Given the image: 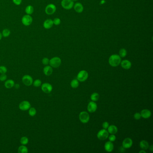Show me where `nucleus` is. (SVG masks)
<instances>
[{"instance_id":"nucleus-1","label":"nucleus","mask_w":153,"mask_h":153,"mask_svg":"<svg viewBox=\"0 0 153 153\" xmlns=\"http://www.w3.org/2000/svg\"><path fill=\"white\" fill-rule=\"evenodd\" d=\"M108 62L109 64L111 66L116 67L120 64L121 62V59L119 55L113 54L110 56Z\"/></svg>"},{"instance_id":"nucleus-2","label":"nucleus","mask_w":153,"mask_h":153,"mask_svg":"<svg viewBox=\"0 0 153 153\" xmlns=\"http://www.w3.org/2000/svg\"><path fill=\"white\" fill-rule=\"evenodd\" d=\"M62 63V61L60 58L54 57L49 60V64L53 68H58L60 67Z\"/></svg>"},{"instance_id":"nucleus-3","label":"nucleus","mask_w":153,"mask_h":153,"mask_svg":"<svg viewBox=\"0 0 153 153\" xmlns=\"http://www.w3.org/2000/svg\"><path fill=\"white\" fill-rule=\"evenodd\" d=\"M79 119L83 124H86L89 121L90 116L88 112L82 111L80 113Z\"/></svg>"},{"instance_id":"nucleus-4","label":"nucleus","mask_w":153,"mask_h":153,"mask_svg":"<svg viewBox=\"0 0 153 153\" xmlns=\"http://www.w3.org/2000/svg\"><path fill=\"white\" fill-rule=\"evenodd\" d=\"M22 82L24 85L27 86H30L32 85L33 82V78L29 75H25L22 77Z\"/></svg>"},{"instance_id":"nucleus-5","label":"nucleus","mask_w":153,"mask_h":153,"mask_svg":"<svg viewBox=\"0 0 153 153\" xmlns=\"http://www.w3.org/2000/svg\"><path fill=\"white\" fill-rule=\"evenodd\" d=\"M88 72L84 70H82L79 72L77 76V80L81 82H84L86 81L88 78Z\"/></svg>"},{"instance_id":"nucleus-6","label":"nucleus","mask_w":153,"mask_h":153,"mask_svg":"<svg viewBox=\"0 0 153 153\" xmlns=\"http://www.w3.org/2000/svg\"><path fill=\"white\" fill-rule=\"evenodd\" d=\"M61 5L66 10H70L74 6V2L72 0H63L61 2Z\"/></svg>"},{"instance_id":"nucleus-7","label":"nucleus","mask_w":153,"mask_h":153,"mask_svg":"<svg viewBox=\"0 0 153 153\" xmlns=\"http://www.w3.org/2000/svg\"><path fill=\"white\" fill-rule=\"evenodd\" d=\"M109 132L105 129H102L98 131L97 134V137L100 140H105L109 137Z\"/></svg>"},{"instance_id":"nucleus-8","label":"nucleus","mask_w":153,"mask_h":153,"mask_svg":"<svg viewBox=\"0 0 153 153\" xmlns=\"http://www.w3.org/2000/svg\"><path fill=\"white\" fill-rule=\"evenodd\" d=\"M31 107V104L28 101H24L20 103L18 107L22 111H26L29 110Z\"/></svg>"},{"instance_id":"nucleus-9","label":"nucleus","mask_w":153,"mask_h":153,"mask_svg":"<svg viewBox=\"0 0 153 153\" xmlns=\"http://www.w3.org/2000/svg\"><path fill=\"white\" fill-rule=\"evenodd\" d=\"M33 22V18L31 16L28 14L24 15L22 18V24L26 26H30Z\"/></svg>"},{"instance_id":"nucleus-10","label":"nucleus","mask_w":153,"mask_h":153,"mask_svg":"<svg viewBox=\"0 0 153 153\" xmlns=\"http://www.w3.org/2000/svg\"><path fill=\"white\" fill-rule=\"evenodd\" d=\"M41 88L42 91L45 93H49L53 90L52 85L48 83H45L41 84Z\"/></svg>"},{"instance_id":"nucleus-11","label":"nucleus","mask_w":153,"mask_h":153,"mask_svg":"<svg viewBox=\"0 0 153 153\" xmlns=\"http://www.w3.org/2000/svg\"><path fill=\"white\" fill-rule=\"evenodd\" d=\"M56 10V7L53 4H49L46 6L45 12L48 15L53 14Z\"/></svg>"},{"instance_id":"nucleus-12","label":"nucleus","mask_w":153,"mask_h":153,"mask_svg":"<svg viewBox=\"0 0 153 153\" xmlns=\"http://www.w3.org/2000/svg\"><path fill=\"white\" fill-rule=\"evenodd\" d=\"M133 144L132 140L130 138H126L122 142V146L125 149H128L131 147Z\"/></svg>"},{"instance_id":"nucleus-13","label":"nucleus","mask_w":153,"mask_h":153,"mask_svg":"<svg viewBox=\"0 0 153 153\" xmlns=\"http://www.w3.org/2000/svg\"><path fill=\"white\" fill-rule=\"evenodd\" d=\"M97 107V104L94 102L92 101L88 103L87 106V110L90 113H94L96 111Z\"/></svg>"},{"instance_id":"nucleus-14","label":"nucleus","mask_w":153,"mask_h":153,"mask_svg":"<svg viewBox=\"0 0 153 153\" xmlns=\"http://www.w3.org/2000/svg\"><path fill=\"white\" fill-rule=\"evenodd\" d=\"M104 148L106 151L108 152H111L114 149V145L111 141L106 142L104 145Z\"/></svg>"},{"instance_id":"nucleus-15","label":"nucleus","mask_w":153,"mask_h":153,"mask_svg":"<svg viewBox=\"0 0 153 153\" xmlns=\"http://www.w3.org/2000/svg\"><path fill=\"white\" fill-rule=\"evenodd\" d=\"M141 117L144 119H148L151 116V112L150 110L148 109H144L142 110L140 113Z\"/></svg>"},{"instance_id":"nucleus-16","label":"nucleus","mask_w":153,"mask_h":153,"mask_svg":"<svg viewBox=\"0 0 153 153\" xmlns=\"http://www.w3.org/2000/svg\"><path fill=\"white\" fill-rule=\"evenodd\" d=\"M53 25V20L51 19H47L44 22V28L46 29L51 28Z\"/></svg>"},{"instance_id":"nucleus-17","label":"nucleus","mask_w":153,"mask_h":153,"mask_svg":"<svg viewBox=\"0 0 153 153\" xmlns=\"http://www.w3.org/2000/svg\"><path fill=\"white\" fill-rule=\"evenodd\" d=\"M53 72V67L50 66L46 65L45 67H44L43 69V72L44 74L46 76H50L52 75Z\"/></svg>"},{"instance_id":"nucleus-18","label":"nucleus","mask_w":153,"mask_h":153,"mask_svg":"<svg viewBox=\"0 0 153 153\" xmlns=\"http://www.w3.org/2000/svg\"><path fill=\"white\" fill-rule=\"evenodd\" d=\"M121 65L123 68L124 69H129L131 67V63L130 61L128 60H124L121 62Z\"/></svg>"},{"instance_id":"nucleus-19","label":"nucleus","mask_w":153,"mask_h":153,"mask_svg":"<svg viewBox=\"0 0 153 153\" xmlns=\"http://www.w3.org/2000/svg\"><path fill=\"white\" fill-rule=\"evenodd\" d=\"M15 84L14 80H13L12 79H9L8 80L6 81L4 85L6 88L10 89V88H11L13 87H14Z\"/></svg>"},{"instance_id":"nucleus-20","label":"nucleus","mask_w":153,"mask_h":153,"mask_svg":"<svg viewBox=\"0 0 153 153\" xmlns=\"http://www.w3.org/2000/svg\"><path fill=\"white\" fill-rule=\"evenodd\" d=\"M74 8L75 11L78 13H82L84 10V7L82 5L80 2H77L75 3L74 6Z\"/></svg>"},{"instance_id":"nucleus-21","label":"nucleus","mask_w":153,"mask_h":153,"mask_svg":"<svg viewBox=\"0 0 153 153\" xmlns=\"http://www.w3.org/2000/svg\"><path fill=\"white\" fill-rule=\"evenodd\" d=\"M107 129L109 133L111 134H115L118 132V128L116 126L114 125H109Z\"/></svg>"},{"instance_id":"nucleus-22","label":"nucleus","mask_w":153,"mask_h":153,"mask_svg":"<svg viewBox=\"0 0 153 153\" xmlns=\"http://www.w3.org/2000/svg\"><path fill=\"white\" fill-rule=\"evenodd\" d=\"M140 147H141V149L146 150L149 149V144L147 141L145 140H142L140 142Z\"/></svg>"},{"instance_id":"nucleus-23","label":"nucleus","mask_w":153,"mask_h":153,"mask_svg":"<svg viewBox=\"0 0 153 153\" xmlns=\"http://www.w3.org/2000/svg\"><path fill=\"white\" fill-rule=\"evenodd\" d=\"M18 152L19 153H28V149L25 145H22L18 147Z\"/></svg>"},{"instance_id":"nucleus-24","label":"nucleus","mask_w":153,"mask_h":153,"mask_svg":"<svg viewBox=\"0 0 153 153\" xmlns=\"http://www.w3.org/2000/svg\"><path fill=\"white\" fill-rule=\"evenodd\" d=\"M34 12V8L31 5H29L26 7L25 9V13L27 14L31 15Z\"/></svg>"},{"instance_id":"nucleus-25","label":"nucleus","mask_w":153,"mask_h":153,"mask_svg":"<svg viewBox=\"0 0 153 153\" xmlns=\"http://www.w3.org/2000/svg\"><path fill=\"white\" fill-rule=\"evenodd\" d=\"M100 97L99 94L97 92H94L91 95V100L93 102H96L99 99Z\"/></svg>"},{"instance_id":"nucleus-26","label":"nucleus","mask_w":153,"mask_h":153,"mask_svg":"<svg viewBox=\"0 0 153 153\" xmlns=\"http://www.w3.org/2000/svg\"><path fill=\"white\" fill-rule=\"evenodd\" d=\"M11 33V31L10 29H7V28H5L4 29L2 32V36L4 37H8V36H10Z\"/></svg>"},{"instance_id":"nucleus-27","label":"nucleus","mask_w":153,"mask_h":153,"mask_svg":"<svg viewBox=\"0 0 153 153\" xmlns=\"http://www.w3.org/2000/svg\"><path fill=\"white\" fill-rule=\"evenodd\" d=\"M28 111V114L31 117H33L34 116H35L37 113V111L35 108L34 107H31Z\"/></svg>"},{"instance_id":"nucleus-28","label":"nucleus","mask_w":153,"mask_h":153,"mask_svg":"<svg viewBox=\"0 0 153 153\" xmlns=\"http://www.w3.org/2000/svg\"><path fill=\"white\" fill-rule=\"evenodd\" d=\"M79 83L77 79L73 80L72 81H71V86L72 88H77L79 86Z\"/></svg>"},{"instance_id":"nucleus-29","label":"nucleus","mask_w":153,"mask_h":153,"mask_svg":"<svg viewBox=\"0 0 153 153\" xmlns=\"http://www.w3.org/2000/svg\"><path fill=\"white\" fill-rule=\"evenodd\" d=\"M20 143L22 145H26L29 142V139L26 137H23L20 139Z\"/></svg>"},{"instance_id":"nucleus-30","label":"nucleus","mask_w":153,"mask_h":153,"mask_svg":"<svg viewBox=\"0 0 153 153\" xmlns=\"http://www.w3.org/2000/svg\"><path fill=\"white\" fill-rule=\"evenodd\" d=\"M127 54V52L125 49H121L119 51V56L121 58H124Z\"/></svg>"},{"instance_id":"nucleus-31","label":"nucleus","mask_w":153,"mask_h":153,"mask_svg":"<svg viewBox=\"0 0 153 153\" xmlns=\"http://www.w3.org/2000/svg\"><path fill=\"white\" fill-rule=\"evenodd\" d=\"M32 84L35 87H39L41 86V84H42L41 81L40 79H36V80H35V81H33Z\"/></svg>"},{"instance_id":"nucleus-32","label":"nucleus","mask_w":153,"mask_h":153,"mask_svg":"<svg viewBox=\"0 0 153 153\" xmlns=\"http://www.w3.org/2000/svg\"><path fill=\"white\" fill-rule=\"evenodd\" d=\"M7 72V68L6 67L4 66H0V73L2 74H6Z\"/></svg>"},{"instance_id":"nucleus-33","label":"nucleus","mask_w":153,"mask_h":153,"mask_svg":"<svg viewBox=\"0 0 153 153\" xmlns=\"http://www.w3.org/2000/svg\"><path fill=\"white\" fill-rule=\"evenodd\" d=\"M49 59L47 58H44L42 60V63L44 65H48L49 64Z\"/></svg>"},{"instance_id":"nucleus-34","label":"nucleus","mask_w":153,"mask_h":153,"mask_svg":"<svg viewBox=\"0 0 153 153\" xmlns=\"http://www.w3.org/2000/svg\"><path fill=\"white\" fill-rule=\"evenodd\" d=\"M53 24L55 25H59L60 24H61V20L60 18H56L53 20Z\"/></svg>"},{"instance_id":"nucleus-35","label":"nucleus","mask_w":153,"mask_h":153,"mask_svg":"<svg viewBox=\"0 0 153 153\" xmlns=\"http://www.w3.org/2000/svg\"><path fill=\"white\" fill-rule=\"evenodd\" d=\"M7 78V76L6 74H2L0 75V81L2 82L5 81Z\"/></svg>"},{"instance_id":"nucleus-36","label":"nucleus","mask_w":153,"mask_h":153,"mask_svg":"<svg viewBox=\"0 0 153 153\" xmlns=\"http://www.w3.org/2000/svg\"><path fill=\"white\" fill-rule=\"evenodd\" d=\"M108 139L109 141H111V142H114L116 141V136L114 135V134H111L108 137Z\"/></svg>"},{"instance_id":"nucleus-37","label":"nucleus","mask_w":153,"mask_h":153,"mask_svg":"<svg viewBox=\"0 0 153 153\" xmlns=\"http://www.w3.org/2000/svg\"><path fill=\"white\" fill-rule=\"evenodd\" d=\"M141 114L139 112H137L134 114V118L136 120H139L141 118Z\"/></svg>"},{"instance_id":"nucleus-38","label":"nucleus","mask_w":153,"mask_h":153,"mask_svg":"<svg viewBox=\"0 0 153 153\" xmlns=\"http://www.w3.org/2000/svg\"><path fill=\"white\" fill-rule=\"evenodd\" d=\"M12 1L14 4L17 6L20 5L22 2V0H12Z\"/></svg>"},{"instance_id":"nucleus-39","label":"nucleus","mask_w":153,"mask_h":153,"mask_svg":"<svg viewBox=\"0 0 153 153\" xmlns=\"http://www.w3.org/2000/svg\"><path fill=\"white\" fill-rule=\"evenodd\" d=\"M109 126V123L107 122H104L103 124H102V127L104 129H107L108 128V127Z\"/></svg>"},{"instance_id":"nucleus-40","label":"nucleus","mask_w":153,"mask_h":153,"mask_svg":"<svg viewBox=\"0 0 153 153\" xmlns=\"http://www.w3.org/2000/svg\"><path fill=\"white\" fill-rule=\"evenodd\" d=\"M15 87V88L16 89H18V88H20V84H15L14 85V86Z\"/></svg>"},{"instance_id":"nucleus-41","label":"nucleus","mask_w":153,"mask_h":153,"mask_svg":"<svg viewBox=\"0 0 153 153\" xmlns=\"http://www.w3.org/2000/svg\"><path fill=\"white\" fill-rule=\"evenodd\" d=\"M149 150H150V151H153V145H151L150 146H149Z\"/></svg>"},{"instance_id":"nucleus-42","label":"nucleus","mask_w":153,"mask_h":153,"mask_svg":"<svg viewBox=\"0 0 153 153\" xmlns=\"http://www.w3.org/2000/svg\"><path fill=\"white\" fill-rule=\"evenodd\" d=\"M139 153H145V150H144V149H142V150H141V151H140Z\"/></svg>"},{"instance_id":"nucleus-43","label":"nucleus","mask_w":153,"mask_h":153,"mask_svg":"<svg viewBox=\"0 0 153 153\" xmlns=\"http://www.w3.org/2000/svg\"><path fill=\"white\" fill-rule=\"evenodd\" d=\"M2 37L3 36H2V34L0 32V41L2 39Z\"/></svg>"},{"instance_id":"nucleus-44","label":"nucleus","mask_w":153,"mask_h":153,"mask_svg":"<svg viewBox=\"0 0 153 153\" xmlns=\"http://www.w3.org/2000/svg\"><path fill=\"white\" fill-rule=\"evenodd\" d=\"M72 1L73 2H76L77 0H72Z\"/></svg>"},{"instance_id":"nucleus-45","label":"nucleus","mask_w":153,"mask_h":153,"mask_svg":"<svg viewBox=\"0 0 153 153\" xmlns=\"http://www.w3.org/2000/svg\"><path fill=\"white\" fill-rule=\"evenodd\" d=\"M0 62H1V58H0Z\"/></svg>"}]
</instances>
